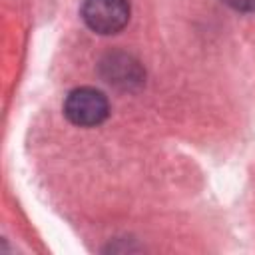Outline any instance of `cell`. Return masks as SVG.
I'll use <instances>...</instances> for the list:
<instances>
[{"instance_id":"cell-3","label":"cell","mask_w":255,"mask_h":255,"mask_svg":"<svg viewBox=\"0 0 255 255\" xmlns=\"http://www.w3.org/2000/svg\"><path fill=\"white\" fill-rule=\"evenodd\" d=\"M104 76L110 84H116L122 88H129L131 84L141 82L139 66L129 56H124V54H114L108 58V62H104Z\"/></svg>"},{"instance_id":"cell-2","label":"cell","mask_w":255,"mask_h":255,"mask_svg":"<svg viewBox=\"0 0 255 255\" xmlns=\"http://www.w3.org/2000/svg\"><path fill=\"white\" fill-rule=\"evenodd\" d=\"M80 14L96 34H116L129 20V0H82Z\"/></svg>"},{"instance_id":"cell-1","label":"cell","mask_w":255,"mask_h":255,"mask_svg":"<svg viewBox=\"0 0 255 255\" xmlns=\"http://www.w3.org/2000/svg\"><path fill=\"white\" fill-rule=\"evenodd\" d=\"M66 118L80 128H94L110 114L108 98L96 88H76L64 102Z\"/></svg>"},{"instance_id":"cell-4","label":"cell","mask_w":255,"mask_h":255,"mask_svg":"<svg viewBox=\"0 0 255 255\" xmlns=\"http://www.w3.org/2000/svg\"><path fill=\"white\" fill-rule=\"evenodd\" d=\"M227 6L239 12H253L255 10V0H223Z\"/></svg>"}]
</instances>
